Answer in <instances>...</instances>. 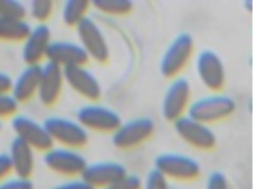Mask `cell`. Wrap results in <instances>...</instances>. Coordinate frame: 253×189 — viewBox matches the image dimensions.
Segmentation results:
<instances>
[{
	"label": "cell",
	"instance_id": "1",
	"mask_svg": "<svg viewBox=\"0 0 253 189\" xmlns=\"http://www.w3.org/2000/svg\"><path fill=\"white\" fill-rule=\"evenodd\" d=\"M43 162L47 169L69 179L82 177L88 164L79 149L60 145L44 152Z\"/></svg>",
	"mask_w": 253,
	"mask_h": 189
},
{
	"label": "cell",
	"instance_id": "2",
	"mask_svg": "<svg viewBox=\"0 0 253 189\" xmlns=\"http://www.w3.org/2000/svg\"><path fill=\"white\" fill-rule=\"evenodd\" d=\"M155 168L167 179L179 181H194L202 173V166L197 159L177 152L158 155L155 159Z\"/></svg>",
	"mask_w": 253,
	"mask_h": 189
},
{
	"label": "cell",
	"instance_id": "3",
	"mask_svg": "<svg viewBox=\"0 0 253 189\" xmlns=\"http://www.w3.org/2000/svg\"><path fill=\"white\" fill-rule=\"evenodd\" d=\"M43 125L48 132L54 145L79 149L89 140L88 130L78 121L61 118L49 117Z\"/></svg>",
	"mask_w": 253,
	"mask_h": 189
},
{
	"label": "cell",
	"instance_id": "4",
	"mask_svg": "<svg viewBox=\"0 0 253 189\" xmlns=\"http://www.w3.org/2000/svg\"><path fill=\"white\" fill-rule=\"evenodd\" d=\"M236 109L233 98L227 94H216L194 101L189 105L188 116L208 125L227 118Z\"/></svg>",
	"mask_w": 253,
	"mask_h": 189
},
{
	"label": "cell",
	"instance_id": "5",
	"mask_svg": "<svg viewBox=\"0 0 253 189\" xmlns=\"http://www.w3.org/2000/svg\"><path fill=\"white\" fill-rule=\"evenodd\" d=\"M155 128V121L148 117H140L122 123L113 132V144L120 150L132 149L150 139Z\"/></svg>",
	"mask_w": 253,
	"mask_h": 189
},
{
	"label": "cell",
	"instance_id": "6",
	"mask_svg": "<svg viewBox=\"0 0 253 189\" xmlns=\"http://www.w3.org/2000/svg\"><path fill=\"white\" fill-rule=\"evenodd\" d=\"M193 49V37L188 32H182L176 36L167 47L160 62L162 75L167 78L177 75L191 59Z\"/></svg>",
	"mask_w": 253,
	"mask_h": 189
},
{
	"label": "cell",
	"instance_id": "7",
	"mask_svg": "<svg viewBox=\"0 0 253 189\" xmlns=\"http://www.w3.org/2000/svg\"><path fill=\"white\" fill-rule=\"evenodd\" d=\"M174 127L178 136L196 149L211 150L217 143L215 133L207 124L189 116H183L174 121Z\"/></svg>",
	"mask_w": 253,
	"mask_h": 189
},
{
	"label": "cell",
	"instance_id": "8",
	"mask_svg": "<svg viewBox=\"0 0 253 189\" xmlns=\"http://www.w3.org/2000/svg\"><path fill=\"white\" fill-rule=\"evenodd\" d=\"M77 118L87 130L112 133L123 123L121 116L115 110L96 104L81 108L77 114Z\"/></svg>",
	"mask_w": 253,
	"mask_h": 189
},
{
	"label": "cell",
	"instance_id": "9",
	"mask_svg": "<svg viewBox=\"0 0 253 189\" xmlns=\"http://www.w3.org/2000/svg\"><path fill=\"white\" fill-rule=\"evenodd\" d=\"M81 46L88 56L99 63L107 62L110 51L107 40L96 22L89 17H85L77 26Z\"/></svg>",
	"mask_w": 253,
	"mask_h": 189
},
{
	"label": "cell",
	"instance_id": "10",
	"mask_svg": "<svg viewBox=\"0 0 253 189\" xmlns=\"http://www.w3.org/2000/svg\"><path fill=\"white\" fill-rule=\"evenodd\" d=\"M12 127L16 136L26 142L36 152H45L54 145L44 125L24 115L14 117Z\"/></svg>",
	"mask_w": 253,
	"mask_h": 189
},
{
	"label": "cell",
	"instance_id": "11",
	"mask_svg": "<svg viewBox=\"0 0 253 189\" xmlns=\"http://www.w3.org/2000/svg\"><path fill=\"white\" fill-rule=\"evenodd\" d=\"M191 96V85L185 78L175 79L167 89L162 104L164 118L175 121L186 110Z\"/></svg>",
	"mask_w": 253,
	"mask_h": 189
},
{
	"label": "cell",
	"instance_id": "12",
	"mask_svg": "<svg viewBox=\"0 0 253 189\" xmlns=\"http://www.w3.org/2000/svg\"><path fill=\"white\" fill-rule=\"evenodd\" d=\"M128 173L121 162L103 160L88 163L82 177L96 189H103Z\"/></svg>",
	"mask_w": 253,
	"mask_h": 189
},
{
	"label": "cell",
	"instance_id": "13",
	"mask_svg": "<svg viewBox=\"0 0 253 189\" xmlns=\"http://www.w3.org/2000/svg\"><path fill=\"white\" fill-rule=\"evenodd\" d=\"M197 69L203 84L212 91L222 89L225 82V73L222 62L217 54L206 49L199 54Z\"/></svg>",
	"mask_w": 253,
	"mask_h": 189
},
{
	"label": "cell",
	"instance_id": "14",
	"mask_svg": "<svg viewBox=\"0 0 253 189\" xmlns=\"http://www.w3.org/2000/svg\"><path fill=\"white\" fill-rule=\"evenodd\" d=\"M64 80L74 91L88 100L94 101L100 97L101 89L97 79L83 66L64 67Z\"/></svg>",
	"mask_w": 253,
	"mask_h": 189
},
{
	"label": "cell",
	"instance_id": "15",
	"mask_svg": "<svg viewBox=\"0 0 253 189\" xmlns=\"http://www.w3.org/2000/svg\"><path fill=\"white\" fill-rule=\"evenodd\" d=\"M46 57L49 62L62 67L84 66L89 60V56L81 44L67 41L51 42Z\"/></svg>",
	"mask_w": 253,
	"mask_h": 189
},
{
	"label": "cell",
	"instance_id": "16",
	"mask_svg": "<svg viewBox=\"0 0 253 189\" xmlns=\"http://www.w3.org/2000/svg\"><path fill=\"white\" fill-rule=\"evenodd\" d=\"M64 80L62 67L50 62L42 67L38 91L41 102L46 105L55 103L62 92Z\"/></svg>",
	"mask_w": 253,
	"mask_h": 189
},
{
	"label": "cell",
	"instance_id": "17",
	"mask_svg": "<svg viewBox=\"0 0 253 189\" xmlns=\"http://www.w3.org/2000/svg\"><path fill=\"white\" fill-rule=\"evenodd\" d=\"M51 37L50 29L46 25H38L31 29L25 39L22 52L23 59L27 64H38L46 56L47 48L51 42Z\"/></svg>",
	"mask_w": 253,
	"mask_h": 189
},
{
	"label": "cell",
	"instance_id": "18",
	"mask_svg": "<svg viewBox=\"0 0 253 189\" xmlns=\"http://www.w3.org/2000/svg\"><path fill=\"white\" fill-rule=\"evenodd\" d=\"M36 151L26 142L16 136L11 142L8 153L12 173L31 178L36 166Z\"/></svg>",
	"mask_w": 253,
	"mask_h": 189
},
{
	"label": "cell",
	"instance_id": "19",
	"mask_svg": "<svg viewBox=\"0 0 253 189\" xmlns=\"http://www.w3.org/2000/svg\"><path fill=\"white\" fill-rule=\"evenodd\" d=\"M42 67L29 64L13 83L12 95L18 102H26L38 93Z\"/></svg>",
	"mask_w": 253,
	"mask_h": 189
},
{
	"label": "cell",
	"instance_id": "20",
	"mask_svg": "<svg viewBox=\"0 0 253 189\" xmlns=\"http://www.w3.org/2000/svg\"><path fill=\"white\" fill-rule=\"evenodd\" d=\"M30 25L24 20L0 17V39L8 41L25 40L31 31Z\"/></svg>",
	"mask_w": 253,
	"mask_h": 189
},
{
	"label": "cell",
	"instance_id": "21",
	"mask_svg": "<svg viewBox=\"0 0 253 189\" xmlns=\"http://www.w3.org/2000/svg\"><path fill=\"white\" fill-rule=\"evenodd\" d=\"M90 2L86 0H69L63 9V19L69 26H78L84 19Z\"/></svg>",
	"mask_w": 253,
	"mask_h": 189
},
{
	"label": "cell",
	"instance_id": "22",
	"mask_svg": "<svg viewBox=\"0 0 253 189\" xmlns=\"http://www.w3.org/2000/svg\"><path fill=\"white\" fill-rule=\"evenodd\" d=\"M92 3L99 12L111 15L127 14L133 8L129 0H94Z\"/></svg>",
	"mask_w": 253,
	"mask_h": 189
},
{
	"label": "cell",
	"instance_id": "23",
	"mask_svg": "<svg viewBox=\"0 0 253 189\" xmlns=\"http://www.w3.org/2000/svg\"><path fill=\"white\" fill-rule=\"evenodd\" d=\"M26 14L27 9L21 2L16 0H0V17L24 20Z\"/></svg>",
	"mask_w": 253,
	"mask_h": 189
},
{
	"label": "cell",
	"instance_id": "24",
	"mask_svg": "<svg viewBox=\"0 0 253 189\" xmlns=\"http://www.w3.org/2000/svg\"><path fill=\"white\" fill-rule=\"evenodd\" d=\"M142 189H170L169 179L156 168H153L142 181Z\"/></svg>",
	"mask_w": 253,
	"mask_h": 189
},
{
	"label": "cell",
	"instance_id": "25",
	"mask_svg": "<svg viewBox=\"0 0 253 189\" xmlns=\"http://www.w3.org/2000/svg\"><path fill=\"white\" fill-rule=\"evenodd\" d=\"M53 3L50 0H35L31 4V14L38 21L44 22L53 12Z\"/></svg>",
	"mask_w": 253,
	"mask_h": 189
},
{
	"label": "cell",
	"instance_id": "26",
	"mask_svg": "<svg viewBox=\"0 0 253 189\" xmlns=\"http://www.w3.org/2000/svg\"><path fill=\"white\" fill-rule=\"evenodd\" d=\"M0 189H35L31 178L10 175L0 182Z\"/></svg>",
	"mask_w": 253,
	"mask_h": 189
},
{
	"label": "cell",
	"instance_id": "27",
	"mask_svg": "<svg viewBox=\"0 0 253 189\" xmlns=\"http://www.w3.org/2000/svg\"><path fill=\"white\" fill-rule=\"evenodd\" d=\"M142 181L137 175L126 173L121 179L103 189H142Z\"/></svg>",
	"mask_w": 253,
	"mask_h": 189
},
{
	"label": "cell",
	"instance_id": "28",
	"mask_svg": "<svg viewBox=\"0 0 253 189\" xmlns=\"http://www.w3.org/2000/svg\"><path fill=\"white\" fill-rule=\"evenodd\" d=\"M19 102L12 94H0V119L13 116L17 112Z\"/></svg>",
	"mask_w": 253,
	"mask_h": 189
},
{
	"label": "cell",
	"instance_id": "29",
	"mask_svg": "<svg viewBox=\"0 0 253 189\" xmlns=\"http://www.w3.org/2000/svg\"><path fill=\"white\" fill-rule=\"evenodd\" d=\"M205 189H230L224 173L218 170L210 173L206 182Z\"/></svg>",
	"mask_w": 253,
	"mask_h": 189
},
{
	"label": "cell",
	"instance_id": "30",
	"mask_svg": "<svg viewBox=\"0 0 253 189\" xmlns=\"http://www.w3.org/2000/svg\"><path fill=\"white\" fill-rule=\"evenodd\" d=\"M51 189H96L88 184L82 177L71 178L54 186Z\"/></svg>",
	"mask_w": 253,
	"mask_h": 189
},
{
	"label": "cell",
	"instance_id": "31",
	"mask_svg": "<svg viewBox=\"0 0 253 189\" xmlns=\"http://www.w3.org/2000/svg\"><path fill=\"white\" fill-rule=\"evenodd\" d=\"M10 158L6 153H0V182L12 175Z\"/></svg>",
	"mask_w": 253,
	"mask_h": 189
},
{
	"label": "cell",
	"instance_id": "32",
	"mask_svg": "<svg viewBox=\"0 0 253 189\" xmlns=\"http://www.w3.org/2000/svg\"><path fill=\"white\" fill-rule=\"evenodd\" d=\"M13 83L10 76L0 72V94H8L12 91Z\"/></svg>",
	"mask_w": 253,
	"mask_h": 189
},
{
	"label": "cell",
	"instance_id": "33",
	"mask_svg": "<svg viewBox=\"0 0 253 189\" xmlns=\"http://www.w3.org/2000/svg\"><path fill=\"white\" fill-rule=\"evenodd\" d=\"M245 4L246 8H247L248 10H249V9L250 10H252V1H248H248H246Z\"/></svg>",
	"mask_w": 253,
	"mask_h": 189
}]
</instances>
